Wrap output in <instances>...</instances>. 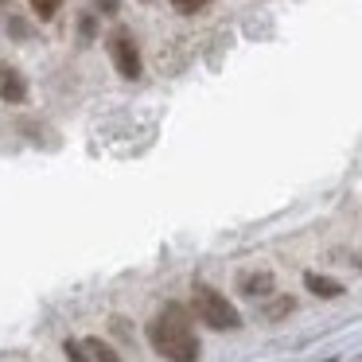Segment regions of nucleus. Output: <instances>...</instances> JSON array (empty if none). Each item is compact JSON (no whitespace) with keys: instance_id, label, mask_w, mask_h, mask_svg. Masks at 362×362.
Listing matches in <instances>:
<instances>
[{"instance_id":"20e7f679","label":"nucleus","mask_w":362,"mask_h":362,"mask_svg":"<svg viewBox=\"0 0 362 362\" xmlns=\"http://www.w3.org/2000/svg\"><path fill=\"white\" fill-rule=\"evenodd\" d=\"M0 98H4L8 105L28 102V82H24V74H20L16 66H0Z\"/></svg>"},{"instance_id":"f257e3e1","label":"nucleus","mask_w":362,"mask_h":362,"mask_svg":"<svg viewBox=\"0 0 362 362\" xmlns=\"http://www.w3.org/2000/svg\"><path fill=\"white\" fill-rule=\"evenodd\" d=\"M148 339L156 346L160 358L168 362H195L199 358V339L191 331V315L187 308L180 304H168L156 320L148 323Z\"/></svg>"},{"instance_id":"f03ea898","label":"nucleus","mask_w":362,"mask_h":362,"mask_svg":"<svg viewBox=\"0 0 362 362\" xmlns=\"http://www.w3.org/2000/svg\"><path fill=\"white\" fill-rule=\"evenodd\" d=\"M191 308H195V315L206 323V327H214V331H238L242 327V312H238L218 288H211V284H195V292H191Z\"/></svg>"},{"instance_id":"1a4fd4ad","label":"nucleus","mask_w":362,"mask_h":362,"mask_svg":"<svg viewBox=\"0 0 362 362\" xmlns=\"http://www.w3.org/2000/svg\"><path fill=\"white\" fill-rule=\"evenodd\" d=\"M63 351H66V362H94V358L86 354V346H82V343H74V339H66V343H63Z\"/></svg>"},{"instance_id":"ddd939ff","label":"nucleus","mask_w":362,"mask_h":362,"mask_svg":"<svg viewBox=\"0 0 362 362\" xmlns=\"http://www.w3.org/2000/svg\"><path fill=\"white\" fill-rule=\"evenodd\" d=\"M327 362H335V358H327Z\"/></svg>"},{"instance_id":"6e6552de","label":"nucleus","mask_w":362,"mask_h":362,"mask_svg":"<svg viewBox=\"0 0 362 362\" xmlns=\"http://www.w3.org/2000/svg\"><path fill=\"white\" fill-rule=\"evenodd\" d=\"M28 4H32V12H35L40 20H51V16L59 12V4H63V0H28Z\"/></svg>"},{"instance_id":"39448f33","label":"nucleus","mask_w":362,"mask_h":362,"mask_svg":"<svg viewBox=\"0 0 362 362\" xmlns=\"http://www.w3.org/2000/svg\"><path fill=\"white\" fill-rule=\"evenodd\" d=\"M273 288H276V276L265 273V269H261V273H242V276H238V292H242V296L265 300Z\"/></svg>"},{"instance_id":"423d86ee","label":"nucleus","mask_w":362,"mask_h":362,"mask_svg":"<svg viewBox=\"0 0 362 362\" xmlns=\"http://www.w3.org/2000/svg\"><path fill=\"white\" fill-rule=\"evenodd\" d=\"M304 288L312 292V296H323V300L343 296V284L331 281V276H320V273H304Z\"/></svg>"},{"instance_id":"f8f14e48","label":"nucleus","mask_w":362,"mask_h":362,"mask_svg":"<svg viewBox=\"0 0 362 362\" xmlns=\"http://www.w3.org/2000/svg\"><path fill=\"white\" fill-rule=\"evenodd\" d=\"M78 32H82V35H94V32H98V24H94V16H82V24H78Z\"/></svg>"},{"instance_id":"0eeeda50","label":"nucleus","mask_w":362,"mask_h":362,"mask_svg":"<svg viewBox=\"0 0 362 362\" xmlns=\"http://www.w3.org/2000/svg\"><path fill=\"white\" fill-rule=\"evenodd\" d=\"M82 346H86V354H90L94 362H121V358H117V351H113L110 343H102V339H86Z\"/></svg>"},{"instance_id":"9d476101","label":"nucleus","mask_w":362,"mask_h":362,"mask_svg":"<svg viewBox=\"0 0 362 362\" xmlns=\"http://www.w3.org/2000/svg\"><path fill=\"white\" fill-rule=\"evenodd\" d=\"M206 4H211V0H172V8L175 12H187V16H191V12H199V8H206Z\"/></svg>"},{"instance_id":"9b49d317","label":"nucleus","mask_w":362,"mask_h":362,"mask_svg":"<svg viewBox=\"0 0 362 362\" xmlns=\"http://www.w3.org/2000/svg\"><path fill=\"white\" fill-rule=\"evenodd\" d=\"M98 4V12H105V16H113V12H117V0H94Z\"/></svg>"},{"instance_id":"7ed1b4c3","label":"nucleus","mask_w":362,"mask_h":362,"mask_svg":"<svg viewBox=\"0 0 362 362\" xmlns=\"http://www.w3.org/2000/svg\"><path fill=\"white\" fill-rule=\"evenodd\" d=\"M110 59H113V66H117V74H121V78H129V82H136V78H141V71H144L141 51H136L133 35H129V32H121V28L110 35Z\"/></svg>"}]
</instances>
